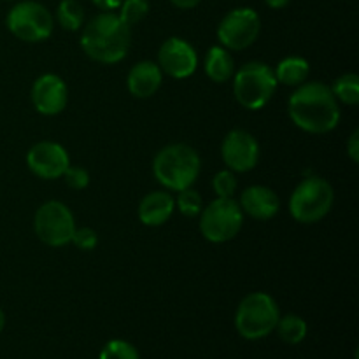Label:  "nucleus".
Returning a JSON list of instances; mask_svg holds the SVG:
<instances>
[{
    "label": "nucleus",
    "mask_w": 359,
    "mask_h": 359,
    "mask_svg": "<svg viewBox=\"0 0 359 359\" xmlns=\"http://www.w3.org/2000/svg\"><path fill=\"white\" fill-rule=\"evenodd\" d=\"M290 116L305 132L326 133L339 125L340 109L332 88L323 83H307L290 98Z\"/></svg>",
    "instance_id": "f257e3e1"
},
{
    "label": "nucleus",
    "mask_w": 359,
    "mask_h": 359,
    "mask_svg": "<svg viewBox=\"0 0 359 359\" xmlns=\"http://www.w3.org/2000/svg\"><path fill=\"white\" fill-rule=\"evenodd\" d=\"M130 37V27L121 18L104 13L86 25L81 35V48L95 62L116 63L128 53Z\"/></svg>",
    "instance_id": "f03ea898"
},
{
    "label": "nucleus",
    "mask_w": 359,
    "mask_h": 359,
    "mask_svg": "<svg viewBox=\"0 0 359 359\" xmlns=\"http://www.w3.org/2000/svg\"><path fill=\"white\" fill-rule=\"evenodd\" d=\"M158 182L174 191L191 188L200 174V158L193 147L174 144L156 154L153 163Z\"/></svg>",
    "instance_id": "7ed1b4c3"
},
{
    "label": "nucleus",
    "mask_w": 359,
    "mask_h": 359,
    "mask_svg": "<svg viewBox=\"0 0 359 359\" xmlns=\"http://www.w3.org/2000/svg\"><path fill=\"white\" fill-rule=\"evenodd\" d=\"M279 321V309L266 293H251L241 302L235 314L237 332L248 340H258L270 335Z\"/></svg>",
    "instance_id": "20e7f679"
},
{
    "label": "nucleus",
    "mask_w": 359,
    "mask_h": 359,
    "mask_svg": "<svg viewBox=\"0 0 359 359\" xmlns=\"http://www.w3.org/2000/svg\"><path fill=\"white\" fill-rule=\"evenodd\" d=\"M277 88L276 72L266 63H245L233 79V91L238 104L245 109H262L269 104Z\"/></svg>",
    "instance_id": "39448f33"
},
{
    "label": "nucleus",
    "mask_w": 359,
    "mask_h": 359,
    "mask_svg": "<svg viewBox=\"0 0 359 359\" xmlns=\"http://www.w3.org/2000/svg\"><path fill=\"white\" fill-rule=\"evenodd\" d=\"M333 188L321 177H309L297 186L290 200L291 216L298 223H318L332 210Z\"/></svg>",
    "instance_id": "423d86ee"
},
{
    "label": "nucleus",
    "mask_w": 359,
    "mask_h": 359,
    "mask_svg": "<svg viewBox=\"0 0 359 359\" xmlns=\"http://www.w3.org/2000/svg\"><path fill=\"white\" fill-rule=\"evenodd\" d=\"M244 212L233 198H217L202 212L200 230L209 242H228L241 231Z\"/></svg>",
    "instance_id": "0eeeda50"
},
{
    "label": "nucleus",
    "mask_w": 359,
    "mask_h": 359,
    "mask_svg": "<svg viewBox=\"0 0 359 359\" xmlns=\"http://www.w3.org/2000/svg\"><path fill=\"white\" fill-rule=\"evenodd\" d=\"M7 28L21 41L41 42L51 35L53 16L42 4L27 0L9 11Z\"/></svg>",
    "instance_id": "6e6552de"
},
{
    "label": "nucleus",
    "mask_w": 359,
    "mask_h": 359,
    "mask_svg": "<svg viewBox=\"0 0 359 359\" xmlns=\"http://www.w3.org/2000/svg\"><path fill=\"white\" fill-rule=\"evenodd\" d=\"M35 233L44 244L53 248H62V245L72 242L76 223L69 207L62 202H48L37 210L35 214Z\"/></svg>",
    "instance_id": "1a4fd4ad"
},
{
    "label": "nucleus",
    "mask_w": 359,
    "mask_h": 359,
    "mask_svg": "<svg viewBox=\"0 0 359 359\" xmlns=\"http://www.w3.org/2000/svg\"><path fill=\"white\" fill-rule=\"evenodd\" d=\"M259 30H262V23H259L258 13L249 7H241L223 18L217 28V37L224 48L242 51L258 39Z\"/></svg>",
    "instance_id": "9d476101"
},
{
    "label": "nucleus",
    "mask_w": 359,
    "mask_h": 359,
    "mask_svg": "<svg viewBox=\"0 0 359 359\" xmlns=\"http://www.w3.org/2000/svg\"><path fill=\"white\" fill-rule=\"evenodd\" d=\"M221 154L233 172H248L256 167L259 158V147L255 137L244 130H233L223 140Z\"/></svg>",
    "instance_id": "9b49d317"
},
{
    "label": "nucleus",
    "mask_w": 359,
    "mask_h": 359,
    "mask_svg": "<svg viewBox=\"0 0 359 359\" xmlns=\"http://www.w3.org/2000/svg\"><path fill=\"white\" fill-rule=\"evenodd\" d=\"M27 163L42 179H58L69 168V154L56 142H39L28 151Z\"/></svg>",
    "instance_id": "f8f14e48"
},
{
    "label": "nucleus",
    "mask_w": 359,
    "mask_h": 359,
    "mask_svg": "<svg viewBox=\"0 0 359 359\" xmlns=\"http://www.w3.org/2000/svg\"><path fill=\"white\" fill-rule=\"evenodd\" d=\"M160 69L175 79L189 77L196 70L198 58L191 44L177 37H172L160 49Z\"/></svg>",
    "instance_id": "ddd939ff"
},
{
    "label": "nucleus",
    "mask_w": 359,
    "mask_h": 359,
    "mask_svg": "<svg viewBox=\"0 0 359 359\" xmlns=\"http://www.w3.org/2000/svg\"><path fill=\"white\" fill-rule=\"evenodd\" d=\"M32 102L41 114H60L67 105L65 83L55 74H46L39 77L32 88Z\"/></svg>",
    "instance_id": "4468645a"
},
{
    "label": "nucleus",
    "mask_w": 359,
    "mask_h": 359,
    "mask_svg": "<svg viewBox=\"0 0 359 359\" xmlns=\"http://www.w3.org/2000/svg\"><path fill=\"white\" fill-rule=\"evenodd\" d=\"M242 212L259 221H266L273 217L279 210V198L276 193L265 186H251L242 193L241 198Z\"/></svg>",
    "instance_id": "2eb2a0df"
},
{
    "label": "nucleus",
    "mask_w": 359,
    "mask_h": 359,
    "mask_svg": "<svg viewBox=\"0 0 359 359\" xmlns=\"http://www.w3.org/2000/svg\"><path fill=\"white\" fill-rule=\"evenodd\" d=\"M161 86V69L153 62H140L130 70L128 90L137 98H149Z\"/></svg>",
    "instance_id": "dca6fc26"
},
{
    "label": "nucleus",
    "mask_w": 359,
    "mask_h": 359,
    "mask_svg": "<svg viewBox=\"0 0 359 359\" xmlns=\"http://www.w3.org/2000/svg\"><path fill=\"white\" fill-rule=\"evenodd\" d=\"M175 200L174 196L163 191H154L144 196L139 205V217L147 226H160L170 219L174 212Z\"/></svg>",
    "instance_id": "f3484780"
},
{
    "label": "nucleus",
    "mask_w": 359,
    "mask_h": 359,
    "mask_svg": "<svg viewBox=\"0 0 359 359\" xmlns=\"http://www.w3.org/2000/svg\"><path fill=\"white\" fill-rule=\"evenodd\" d=\"M233 56L226 49L219 48V46H214L209 49L205 58V72L210 79L216 81V83H226L233 76Z\"/></svg>",
    "instance_id": "a211bd4d"
},
{
    "label": "nucleus",
    "mask_w": 359,
    "mask_h": 359,
    "mask_svg": "<svg viewBox=\"0 0 359 359\" xmlns=\"http://www.w3.org/2000/svg\"><path fill=\"white\" fill-rule=\"evenodd\" d=\"M309 76V62L298 56H290L277 65L276 79L286 86H297L302 84Z\"/></svg>",
    "instance_id": "6ab92c4d"
},
{
    "label": "nucleus",
    "mask_w": 359,
    "mask_h": 359,
    "mask_svg": "<svg viewBox=\"0 0 359 359\" xmlns=\"http://www.w3.org/2000/svg\"><path fill=\"white\" fill-rule=\"evenodd\" d=\"M277 333L286 344H300L307 337V323L298 316L290 314L277 321Z\"/></svg>",
    "instance_id": "aec40b11"
},
{
    "label": "nucleus",
    "mask_w": 359,
    "mask_h": 359,
    "mask_svg": "<svg viewBox=\"0 0 359 359\" xmlns=\"http://www.w3.org/2000/svg\"><path fill=\"white\" fill-rule=\"evenodd\" d=\"M58 21L65 30H79L84 21V11L81 4L76 0H62L58 6Z\"/></svg>",
    "instance_id": "412c9836"
},
{
    "label": "nucleus",
    "mask_w": 359,
    "mask_h": 359,
    "mask_svg": "<svg viewBox=\"0 0 359 359\" xmlns=\"http://www.w3.org/2000/svg\"><path fill=\"white\" fill-rule=\"evenodd\" d=\"M335 98L347 105H356L359 102V77L356 74H346L339 77L332 88Z\"/></svg>",
    "instance_id": "4be33fe9"
},
{
    "label": "nucleus",
    "mask_w": 359,
    "mask_h": 359,
    "mask_svg": "<svg viewBox=\"0 0 359 359\" xmlns=\"http://www.w3.org/2000/svg\"><path fill=\"white\" fill-rule=\"evenodd\" d=\"M149 13V2L147 0H125L121 6V18L128 27L139 23L140 20L146 18V14Z\"/></svg>",
    "instance_id": "5701e85b"
},
{
    "label": "nucleus",
    "mask_w": 359,
    "mask_h": 359,
    "mask_svg": "<svg viewBox=\"0 0 359 359\" xmlns=\"http://www.w3.org/2000/svg\"><path fill=\"white\" fill-rule=\"evenodd\" d=\"M100 359H140L135 347L125 340H111L102 349Z\"/></svg>",
    "instance_id": "b1692460"
},
{
    "label": "nucleus",
    "mask_w": 359,
    "mask_h": 359,
    "mask_svg": "<svg viewBox=\"0 0 359 359\" xmlns=\"http://www.w3.org/2000/svg\"><path fill=\"white\" fill-rule=\"evenodd\" d=\"M177 207L184 216H198L202 212V196L198 195V191H195L191 188L182 189V191H179L177 196Z\"/></svg>",
    "instance_id": "393cba45"
},
{
    "label": "nucleus",
    "mask_w": 359,
    "mask_h": 359,
    "mask_svg": "<svg viewBox=\"0 0 359 359\" xmlns=\"http://www.w3.org/2000/svg\"><path fill=\"white\" fill-rule=\"evenodd\" d=\"M212 186L217 198H231L235 189H237V181H235V175L230 170H223L219 174H216Z\"/></svg>",
    "instance_id": "a878e982"
},
{
    "label": "nucleus",
    "mask_w": 359,
    "mask_h": 359,
    "mask_svg": "<svg viewBox=\"0 0 359 359\" xmlns=\"http://www.w3.org/2000/svg\"><path fill=\"white\" fill-rule=\"evenodd\" d=\"M63 175H65L67 184L74 189H84L88 186V182H90V175L81 167H70L69 165V168H67Z\"/></svg>",
    "instance_id": "bb28decb"
},
{
    "label": "nucleus",
    "mask_w": 359,
    "mask_h": 359,
    "mask_svg": "<svg viewBox=\"0 0 359 359\" xmlns=\"http://www.w3.org/2000/svg\"><path fill=\"white\" fill-rule=\"evenodd\" d=\"M72 242L77 248L83 249V251H91V249H95V245H97L98 238L97 233H95L91 228H79V230L74 231Z\"/></svg>",
    "instance_id": "cd10ccee"
},
{
    "label": "nucleus",
    "mask_w": 359,
    "mask_h": 359,
    "mask_svg": "<svg viewBox=\"0 0 359 359\" xmlns=\"http://www.w3.org/2000/svg\"><path fill=\"white\" fill-rule=\"evenodd\" d=\"M347 153L353 158V161H359V130H354V133L351 135L349 142H347Z\"/></svg>",
    "instance_id": "c85d7f7f"
},
{
    "label": "nucleus",
    "mask_w": 359,
    "mask_h": 359,
    "mask_svg": "<svg viewBox=\"0 0 359 359\" xmlns=\"http://www.w3.org/2000/svg\"><path fill=\"white\" fill-rule=\"evenodd\" d=\"M97 7L104 11H112V9H118L119 6L123 4V0H91Z\"/></svg>",
    "instance_id": "c756f323"
},
{
    "label": "nucleus",
    "mask_w": 359,
    "mask_h": 359,
    "mask_svg": "<svg viewBox=\"0 0 359 359\" xmlns=\"http://www.w3.org/2000/svg\"><path fill=\"white\" fill-rule=\"evenodd\" d=\"M170 2L179 9H191V7L198 6L200 0H170Z\"/></svg>",
    "instance_id": "7c9ffc66"
},
{
    "label": "nucleus",
    "mask_w": 359,
    "mask_h": 359,
    "mask_svg": "<svg viewBox=\"0 0 359 359\" xmlns=\"http://www.w3.org/2000/svg\"><path fill=\"white\" fill-rule=\"evenodd\" d=\"M266 4H269V7H272V9H283V7H286L287 4H290V0H265Z\"/></svg>",
    "instance_id": "2f4dec72"
},
{
    "label": "nucleus",
    "mask_w": 359,
    "mask_h": 359,
    "mask_svg": "<svg viewBox=\"0 0 359 359\" xmlns=\"http://www.w3.org/2000/svg\"><path fill=\"white\" fill-rule=\"evenodd\" d=\"M4 326H6V316H4L2 309H0V333H2Z\"/></svg>",
    "instance_id": "473e14b6"
}]
</instances>
